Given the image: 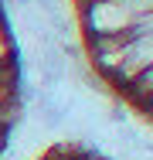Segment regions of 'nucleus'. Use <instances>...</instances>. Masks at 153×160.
Segmentation results:
<instances>
[{
	"instance_id": "1",
	"label": "nucleus",
	"mask_w": 153,
	"mask_h": 160,
	"mask_svg": "<svg viewBox=\"0 0 153 160\" xmlns=\"http://www.w3.org/2000/svg\"><path fill=\"white\" fill-rule=\"evenodd\" d=\"M37 160H112V157H106L102 150L85 147V143H55L51 150H44Z\"/></svg>"
},
{
	"instance_id": "2",
	"label": "nucleus",
	"mask_w": 153,
	"mask_h": 160,
	"mask_svg": "<svg viewBox=\"0 0 153 160\" xmlns=\"http://www.w3.org/2000/svg\"><path fill=\"white\" fill-rule=\"evenodd\" d=\"M75 3H89V0H75Z\"/></svg>"
}]
</instances>
